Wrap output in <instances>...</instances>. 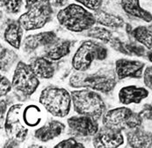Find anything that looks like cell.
<instances>
[{
	"instance_id": "obj_1",
	"label": "cell",
	"mask_w": 152,
	"mask_h": 148,
	"mask_svg": "<svg viewBox=\"0 0 152 148\" xmlns=\"http://www.w3.org/2000/svg\"><path fill=\"white\" fill-rule=\"evenodd\" d=\"M57 20L65 29L75 33L88 31L96 23L94 14L77 4H70L61 9L57 13Z\"/></svg>"
},
{
	"instance_id": "obj_2",
	"label": "cell",
	"mask_w": 152,
	"mask_h": 148,
	"mask_svg": "<svg viewBox=\"0 0 152 148\" xmlns=\"http://www.w3.org/2000/svg\"><path fill=\"white\" fill-rule=\"evenodd\" d=\"M52 5L43 0H26V12L19 18V23L25 31L42 28L51 20Z\"/></svg>"
},
{
	"instance_id": "obj_3",
	"label": "cell",
	"mask_w": 152,
	"mask_h": 148,
	"mask_svg": "<svg viewBox=\"0 0 152 148\" xmlns=\"http://www.w3.org/2000/svg\"><path fill=\"white\" fill-rule=\"evenodd\" d=\"M116 74L112 70L99 69L93 74H75L69 85L75 88H89L102 93H109L116 85Z\"/></svg>"
},
{
	"instance_id": "obj_4",
	"label": "cell",
	"mask_w": 152,
	"mask_h": 148,
	"mask_svg": "<svg viewBox=\"0 0 152 148\" xmlns=\"http://www.w3.org/2000/svg\"><path fill=\"white\" fill-rule=\"evenodd\" d=\"M40 104L51 115L56 118L66 117L71 108V95L63 88L49 86L42 91Z\"/></svg>"
},
{
	"instance_id": "obj_5",
	"label": "cell",
	"mask_w": 152,
	"mask_h": 148,
	"mask_svg": "<svg viewBox=\"0 0 152 148\" xmlns=\"http://www.w3.org/2000/svg\"><path fill=\"white\" fill-rule=\"evenodd\" d=\"M70 95L74 110L78 115L90 116L94 118L104 115L106 104L97 92L84 89L73 90Z\"/></svg>"
},
{
	"instance_id": "obj_6",
	"label": "cell",
	"mask_w": 152,
	"mask_h": 148,
	"mask_svg": "<svg viewBox=\"0 0 152 148\" xmlns=\"http://www.w3.org/2000/svg\"><path fill=\"white\" fill-rule=\"evenodd\" d=\"M107 57V48L102 44L86 41L77 49L72 58V67L75 70L85 72L93 61H103Z\"/></svg>"
},
{
	"instance_id": "obj_7",
	"label": "cell",
	"mask_w": 152,
	"mask_h": 148,
	"mask_svg": "<svg viewBox=\"0 0 152 148\" xmlns=\"http://www.w3.org/2000/svg\"><path fill=\"white\" fill-rule=\"evenodd\" d=\"M139 113L133 112L128 107H119L105 112L102 118L104 127L115 130H132L139 127L142 123Z\"/></svg>"
},
{
	"instance_id": "obj_8",
	"label": "cell",
	"mask_w": 152,
	"mask_h": 148,
	"mask_svg": "<svg viewBox=\"0 0 152 148\" xmlns=\"http://www.w3.org/2000/svg\"><path fill=\"white\" fill-rule=\"evenodd\" d=\"M40 81L30 65L20 62L14 70L12 85L14 90L24 96H32L39 87Z\"/></svg>"
},
{
	"instance_id": "obj_9",
	"label": "cell",
	"mask_w": 152,
	"mask_h": 148,
	"mask_svg": "<svg viewBox=\"0 0 152 148\" xmlns=\"http://www.w3.org/2000/svg\"><path fill=\"white\" fill-rule=\"evenodd\" d=\"M23 104H14L9 110L4 119V130L7 136L18 142H22L27 136L28 128L23 125Z\"/></svg>"
},
{
	"instance_id": "obj_10",
	"label": "cell",
	"mask_w": 152,
	"mask_h": 148,
	"mask_svg": "<svg viewBox=\"0 0 152 148\" xmlns=\"http://www.w3.org/2000/svg\"><path fill=\"white\" fill-rule=\"evenodd\" d=\"M68 126L70 132L76 137L86 138L95 136L99 131L96 118L85 115L69 118L68 119Z\"/></svg>"
},
{
	"instance_id": "obj_11",
	"label": "cell",
	"mask_w": 152,
	"mask_h": 148,
	"mask_svg": "<svg viewBox=\"0 0 152 148\" xmlns=\"http://www.w3.org/2000/svg\"><path fill=\"white\" fill-rule=\"evenodd\" d=\"M144 67L145 64L139 61L119 59L115 62V74L120 80L128 77L141 78L144 72Z\"/></svg>"
},
{
	"instance_id": "obj_12",
	"label": "cell",
	"mask_w": 152,
	"mask_h": 148,
	"mask_svg": "<svg viewBox=\"0 0 152 148\" xmlns=\"http://www.w3.org/2000/svg\"><path fill=\"white\" fill-rule=\"evenodd\" d=\"M92 143L95 147H118L123 145L124 137L121 131H115L105 127L97 132Z\"/></svg>"
},
{
	"instance_id": "obj_13",
	"label": "cell",
	"mask_w": 152,
	"mask_h": 148,
	"mask_svg": "<svg viewBox=\"0 0 152 148\" xmlns=\"http://www.w3.org/2000/svg\"><path fill=\"white\" fill-rule=\"evenodd\" d=\"M149 91L142 87H137L134 85L126 86L121 89L118 94L120 102L124 105L131 104H140L143 99L147 98Z\"/></svg>"
},
{
	"instance_id": "obj_14",
	"label": "cell",
	"mask_w": 152,
	"mask_h": 148,
	"mask_svg": "<svg viewBox=\"0 0 152 148\" xmlns=\"http://www.w3.org/2000/svg\"><path fill=\"white\" fill-rule=\"evenodd\" d=\"M65 129L64 124L57 120H51L34 132V137L41 142L50 141L60 136Z\"/></svg>"
},
{
	"instance_id": "obj_15",
	"label": "cell",
	"mask_w": 152,
	"mask_h": 148,
	"mask_svg": "<svg viewBox=\"0 0 152 148\" xmlns=\"http://www.w3.org/2000/svg\"><path fill=\"white\" fill-rule=\"evenodd\" d=\"M35 75L41 79H50L56 72V65L47 57H36L29 64Z\"/></svg>"
},
{
	"instance_id": "obj_16",
	"label": "cell",
	"mask_w": 152,
	"mask_h": 148,
	"mask_svg": "<svg viewBox=\"0 0 152 148\" xmlns=\"http://www.w3.org/2000/svg\"><path fill=\"white\" fill-rule=\"evenodd\" d=\"M127 140L131 147H152V133L137 127L127 133Z\"/></svg>"
},
{
	"instance_id": "obj_17",
	"label": "cell",
	"mask_w": 152,
	"mask_h": 148,
	"mask_svg": "<svg viewBox=\"0 0 152 148\" xmlns=\"http://www.w3.org/2000/svg\"><path fill=\"white\" fill-rule=\"evenodd\" d=\"M56 41H57V37L56 33L52 31L45 32V33L27 36L24 41V47L29 50H34L41 46H48Z\"/></svg>"
},
{
	"instance_id": "obj_18",
	"label": "cell",
	"mask_w": 152,
	"mask_h": 148,
	"mask_svg": "<svg viewBox=\"0 0 152 148\" xmlns=\"http://www.w3.org/2000/svg\"><path fill=\"white\" fill-rule=\"evenodd\" d=\"M72 42L69 41H56L51 45L46 46L45 57L56 62L67 56L71 50Z\"/></svg>"
},
{
	"instance_id": "obj_19",
	"label": "cell",
	"mask_w": 152,
	"mask_h": 148,
	"mask_svg": "<svg viewBox=\"0 0 152 148\" xmlns=\"http://www.w3.org/2000/svg\"><path fill=\"white\" fill-rule=\"evenodd\" d=\"M121 4L123 11L134 18L140 19L145 22L152 21L151 12L141 7L140 0H121Z\"/></svg>"
},
{
	"instance_id": "obj_20",
	"label": "cell",
	"mask_w": 152,
	"mask_h": 148,
	"mask_svg": "<svg viewBox=\"0 0 152 148\" xmlns=\"http://www.w3.org/2000/svg\"><path fill=\"white\" fill-rule=\"evenodd\" d=\"M23 28L19 21L10 22L4 33V39L12 47L19 49L21 45Z\"/></svg>"
},
{
	"instance_id": "obj_21",
	"label": "cell",
	"mask_w": 152,
	"mask_h": 148,
	"mask_svg": "<svg viewBox=\"0 0 152 148\" xmlns=\"http://www.w3.org/2000/svg\"><path fill=\"white\" fill-rule=\"evenodd\" d=\"M96 22L101 25L111 27V28H119L124 25V20L117 15L108 13L105 11L99 10L94 13Z\"/></svg>"
},
{
	"instance_id": "obj_22",
	"label": "cell",
	"mask_w": 152,
	"mask_h": 148,
	"mask_svg": "<svg viewBox=\"0 0 152 148\" xmlns=\"http://www.w3.org/2000/svg\"><path fill=\"white\" fill-rule=\"evenodd\" d=\"M132 37L144 47L152 52V29L147 26H138L130 31Z\"/></svg>"
},
{
	"instance_id": "obj_23",
	"label": "cell",
	"mask_w": 152,
	"mask_h": 148,
	"mask_svg": "<svg viewBox=\"0 0 152 148\" xmlns=\"http://www.w3.org/2000/svg\"><path fill=\"white\" fill-rule=\"evenodd\" d=\"M23 119L27 126H36L42 120V110L36 105H28L23 110Z\"/></svg>"
},
{
	"instance_id": "obj_24",
	"label": "cell",
	"mask_w": 152,
	"mask_h": 148,
	"mask_svg": "<svg viewBox=\"0 0 152 148\" xmlns=\"http://www.w3.org/2000/svg\"><path fill=\"white\" fill-rule=\"evenodd\" d=\"M86 35L93 39L99 40L104 43H110L113 38V33L109 30L100 26H92L91 29L86 31Z\"/></svg>"
},
{
	"instance_id": "obj_25",
	"label": "cell",
	"mask_w": 152,
	"mask_h": 148,
	"mask_svg": "<svg viewBox=\"0 0 152 148\" xmlns=\"http://www.w3.org/2000/svg\"><path fill=\"white\" fill-rule=\"evenodd\" d=\"M22 0H1V6L10 13H18L21 8Z\"/></svg>"
},
{
	"instance_id": "obj_26",
	"label": "cell",
	"mask_w": 152,
	"mask_h": 148,
	"mask_svg": "<svg viewBox=\"0 0 152 148\" xmlns=\"http://www.w3.org/2000/svg\"><path fill=\"white\" fill-rule=\"evenodd\" d=\"M80 4L84 5L86 8L91 11H99L102 5V0H76Z\"/></svg>"
},
{
	"instance_id": "obj_27",
	"label": "cell",
	"mask_w": 152,
	"mask_h": 148,
	"mask_svg": "<svg viewBox=\"0 0 152 148\" xmlns=\"http://www.w3.org/2000/svg\"><path fill=\"white\" fill-rule=\"evenodd\" d=\"M12 54H13L12 52L11 51H8L6 50L5 48L2 51H1V69L4 71H6V67L7 66H10L11 62H13L14 59H12Z\"/></svg>"
},
{
	"instance_id": "obj_28",
	"label": "cell",
	"mask_w": 152,
	"mask_h": 148,
	"mask_svg": "<svg viewBox=\"0 0 152 148\" xmlns=\"http://www.w3.org/2000/svg\"><path fill=\"white\" fill-rule=\"evenodd\" d=\"M56 147H84V145L77 142L74 138H69L56 144Z\"/></svg>"
},
{
	"instance_id": "obj_29",
	"label": "cell",
	"mask_w": 152,
	"mask_h": 148,
	"mask_svg": "<svg viewBox=\"0 0 152 148\" xmlns=\"http://www.w3.org/2000/svg\"><path fill=\"white\" fill-rule=\"evenodd\" d=\"M12 88V85L10 83V81L5 76H1V83H0V95L1 96H4L7 95Z\"/></svg>"
},
{
	"instance_id": "obj_30",
	"label": "cell",
	"mask_w": 152,
	"mask_h": 148,
	"mask_svg": "<svg viewBox=\"0 0 152 148\" xmlns=\"http://www.w3.org/2000/svg\"><path fill=\"white\" fill-rule=\"evenodd\" d=\"M142 77L145 86L152 91V66H149L145 68Z\"/></svg>"
},
{
	"instance_id": "obj_31",
	"label": "cell",
	"mask_w": 152,
	"mask_h": 148,
	"mask_svg": "<svg viewBox=\"0 0 152 148\" xmlns=\"http://www.w3.org/2000/svg\"><path fill=\"white\" fill-rule=\"evenodd\" d=\"M141 118L146 120H152V105L144 104L141 111L139 112Z\"/></svg>"
},
{
	"instance_id": "obj_32",
	"label": "cell",
	"mask_w": 152,
	"mask_h": 148,
	"mask_svg": "<svg viewBox=\"0 0 152 148\" xmlns=\"http://www.w3.org/2000/svg\"><path fill=\"white\" fill-rule=\"evenodd\" d=\"M45 2L48 3L50 5L52 6H56V7H61V6H64L68 0H43Z\"/></svg>"
},
{
	"instance_id": "obj_33",
	"label": "cell",
	"mask_w": 152,
	"mask_h": 148,
	"mask_svg": "<svg viewBox=\"0 0 152 148\" xmlns=\"http://www.w3.org/2000/svg\"><path fill=\"white\" fill-rule=\"evenodd\" d=\"M5 108H6L5 103L2 100L1 101V122H3L4 120V114L5 112Z\"/></svg>"
},
{
	"instance_id": "obj_34",
	"label": "cell",
	"mask_w": 152,
	"mask_h": 148,
	"mask_svg": "<svg viewBox=\"0 0 152 148\" xmlns=\"http://www.w3.org/2000/svg\"><path fill=\"white\" fill-rule=\"evenodd\" d=\"M147 57H148V59L151 61L152 62V52L151 51V52H149L148 54H147Z\"/></svg>"
}]
</instances>
